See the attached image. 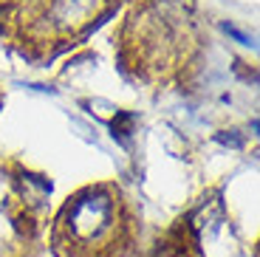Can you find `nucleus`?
I'll return each mask as SVG.
<instances>
[{
  "mask_svg": "<svg viewBox=\"0 0 260 257\" xmlns=\"http://www.w3.org/2000/svg\"><path fill=\"white\" fill-rule=\"evenodd\" d=\"M68 229L82 240H99L105 232L111 229V201L105 198H88V201H79L74 204V209H68Z\"/></svg>",
  "mask_w": 260,
  "mask_h": 257,
  "instance_id": "obj_1",
  "label": "nucleus"
}]
</instances>
